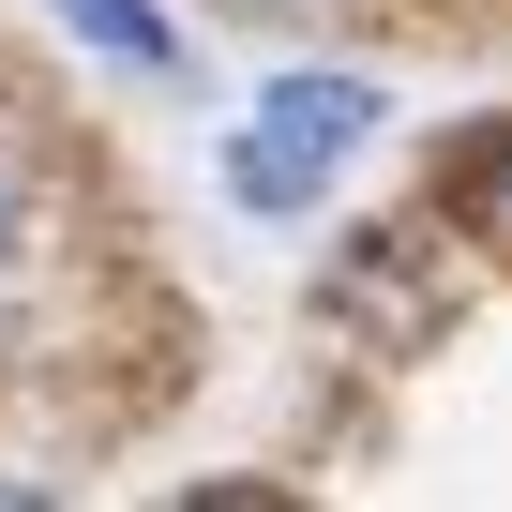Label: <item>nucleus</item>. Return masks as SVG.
<instances>
[{"label": "nucleus", "mask_w": 512, "mask_h": 512, "mask_svg": "<svg viewBox=\"0 0 512 512\" xmlns=\"http://www.w3.org/2000/svg\"><path fill=\"white\" fill-rule=\"evenodd\" d=\"M377 121H392L377 76H272V91H256V121L226 136V196H241V211H317L332 166L377 151Z\"/></svg>", "instance_id": "obj_1"}, {"label": "nucleus", "mask_w": 512, "mask_h": 512, "mask_svg": "<svg viewBox=\"0 0 512 512\" xmlns=\"http://www.w3.org/2000/svg\"><path fill=\"white\" fill-rule=\"evenodd\" d=\"M61 31L106 46V61H136V76H181V31L151 16V0H61Z\"/></svg>", "instance_id": "obj_2"}, {"label": "nucleus", "mask_w": 512, "mask_h": 512, "mask_svg": "<svg viewBox=\"0 0 512 512\" xmlns=\"http://www.w3.org/2000/svg\"><path fill=\"white\" fill-rule=\"evenodd\" d=\"M467 226H482V241H512V136H482V151H467Z\"/></svg>", "instance_id": "obj_3"}, {"label": "nucleus", "mask_w": 512, "mask_h": 512, "mask_svg": "<svg viewBox=\"0 0 512 512\" xmlns=\"http://www.w3.org/2000/svg\"><path fill=\"white\" fill-rule=\"evenodd\" d=\"M16 241H31V166L0 151V256H16Z\"/></svg>", "instance_id": "obj_4"}, {"label": "nucleus", "mask_w": 512, "mask_h": 512, "mask_svg": "<svg viewBox=\"0 0 512 512\" xmlns=\"http://www.w3.org/2000/svg\"><path fill=\"white\" fill-rule=\"evenodd\" d=\"M241 16H332V0H241Z\"/></svg>", "instance_id": "obj_5"}]
</instances>
